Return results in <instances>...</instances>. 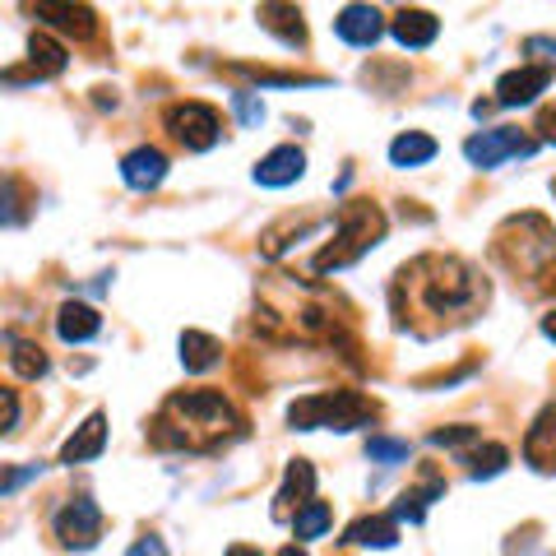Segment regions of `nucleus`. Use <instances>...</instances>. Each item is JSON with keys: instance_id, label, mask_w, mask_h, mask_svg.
I'll use <instances>...</instances> for the list:
<instances>
[{"instance_id": "obj_36", "label": "nucleus", "mask_w": 556, "mask_h": 556, "mask_svg": "<svg viewBox=\"0 0 556 556\" xmlns=\"http://www.w3.org/2000/svg\"><path fill=\"white\" fill-rule=\"evenodd\" d=\"M223 556H260V547H247V543H232L228 552H223Z\"/></svg>"}, {"instance_id": "obj_6", "label": "nucleus", "mask_w": 556, "mask_h": 556, "mask_svg": "<svg viewBox=\"0 0 556 556\" xmlns=\"http://www.w3.org/2000/svg\"><path fill=\"white\" fill-rule=\"evenodd\" d=\"M163 121L190 153H208L223 139V116L208 102H172Z\"/></svg>"}, {"instance_id": "obj_14", "label": "nucleus", "mask_w": 556, "mask_h": 556, "mask_svg": "<svg viewBox=\"0 0 556 556\" xmlns=\"http://www.w3.org/2000/svg\"><path fill=\"white\" fill-rule=\"evenodd\" d=\"M102 450H108V413H89L84 417V427L70 437L65 445H61V464H89V459H98Z\"/></svg>"}, {"instance_id": "obj_17", "label": "nucleus", "mask_w": 556, "mask_h": 556, "mask_svg": "<svg viewBox=\"0 0 556 556\" xmlns=\"http://www.w3.org/2000/svg\"><path fill=\"white\" fill-rule=\"evenodd\" d=\"M445 496V478H437V473H427L417 486H408V492H399V501H394V519H408V525H422L427 519V510H431V501H441Z\"/></svg>"}, {"instance_id": "obj_1", "label": "nucleus", "mask_w": 556, "mask_h": 556, "mask_svg": "<svg viewBox=\"0 0 556 556\" xmlns=\"http://www.w3.org/2000/svg\"><path fill=\"white\" fill-rule=\"evenodd\" d=\"M390 302L399 329L431 339L478 316L486 306V278L459 255H417L394 274Z\"/></svg>"}, {"instance_id": "obj_5", "label": "nucleus", "mask_w": 556, "mask_h": 556, "mask_svg": "<svg viewBox=\"0 0 556 556\" xmlns=\"http://www.w3.org/2000/svg\"><path fill=\"white\" fill-rule=\"evenodd\" d=\"M376 422V404L357 390H320V394H306V399H292L288 408V427L292 431H320V427H334V431H357Z\"/></svg>"}, {"instance_id": "obj_18", "label": "nucleus", "mask_w": 556, "mask_h": 556, "mask_svg": "<svg viewBox=\"0 0 556 556\" xmlns=\"http://www.w3.org/2000/svg\"><path fill=\"white\" fill-rule=\"evenodd\" d=\"M56 334H61L65 343H89V339L102 334V316H98L89 302H65V306L56 311Z\"/></svg>"}, {"instance_id": "obj_11", "label": "nucleus", "mask_w": 556, "mask_h": 556, "mask_svg": "<svg viewBox=\"0 0 556 556\" xmlns=\"http://www.w3.org/2000/svg\"><path fill=\"white\" fill-rule=\"evenodd\" d=\"M547 84H552V70L519 65V70H510V75L496 79V108H525V102H533Z\"/></svg>"}, {"instance_id": "obj_23", "label": "nucleus", "mask_w": 556, "mask_h": 556, "mask_svg": "<svg viewBox=\"0 0 556 556\" xmlns=\"http://www.w3.org/2000/svg\"><path fill=\"white\" fill-rule=\"evenodd\" d=\"M437 159V139L431 135H422V130H404L390 144V163L394 167H422V163H431Z\"/></svg>"}, {"instance_id": "obj_20", "label": "nucleus", "mask_w": 556, "mask_h": 556, "mask_svg": "<svg viewBox=\"0 0 556 556\" xmlns=\"http://www.w3.org/2000/svg\"><path fill=\"white\" fill-rule=\"evenodd\" d=\"M33 14L61 33H75V38H93L98 33V14L89 5H33Z\"/></svg>"}, {"instance_id": "obj_9", "label": "nucleus", "mask_w": 556, "mask_h": 556, "mask_svg": "<svg viewBox=\"0 0 556 556\" xmlns=\"http://www.w3.org/2000/svg\"><path fill=\"white\" fill-rule=\"evenodd\" d=\"M302 172H306V153L298 144H278V149H269L265 159L255 163V186L283 190L292 181H302Z\"/></svg>"}, {"instance_id": "obj_35", "label": "nucleus", "mask_w": 556, "mask_h": 556, "mask_svg": "<svg viewBox=\"0 0 556 556\" xmlns=\"http://www.w3.org/2000/svg\"><path fill=\"white\" fill-rule=\"evenodd\" d=\"M14 427H20V394L5 390V431H14Z\"/></svg>"}, {"instance_id": "obj_25", "label": "nucleus", "mask_w": 556, "mask_h": 556, "mask_svg": "<svg viewBox=\"0 0 556 556\" xmlns=\"http://www.w3.org/2000/svg\"><path fill=\"white\" fill-rule=\"evenodd\" d=\"M28 61H33V70H38V79L42 75H61L65 70V47L51 38V33H33L28 38Z\"/></svg>"}, {"instance_id": "obj_28", "label": "nucleus", "mask_w": 556, "mask_h": 556, "mask_svg": "<svg viewBox=\"0 0 556 556\" xmlns=\"http://www.w3.org/2000/svg\"><path fill=\"white\" fill-rule=\"evenodd\" d=\"M413 455L408 441H394V437H371L367 441V459L371 464H404Z\"/></svg>"}, {"instance_id": "obj_3", "label": "nucleus", "mask_w": 556, "mask_h": 556, "mask_svg": "<svg viewBox=\"0 0 556 556\" xmlns=\"http://www.w3.org/2000/svg\"><path fill=\"white\" fill-rule=\"evenodd\" d=\"M496 260L519 278L547 283L556 274V228L543 214H519L496 228Z\"/></svg>"}, {"instance_id": "obj_30", "label": "nucleus", "mask_w": 556, "mask_h": 556, "mask_svg": "<svg viewBox=\"0 0 556 556\" xmlns=\"http://www.w3.org/2000/svg\"><path fill=\"white\" fill-rule=\"evenodd\" d=\"M232 112H237L241 126H260V121H265V102L255 93H232Z\"/></svg>"}, {"instance_id": "obj_16", "label": "nucleus", "mask_w": 556, "mask_h": 556, "mask_svg": "<svg viewBox=\"0 0 556 556\" xmlns=\"http://www.w3.org/2000/svg\"><path fill=\"white\" fill-rule=\"evenodd\" d=\"M525 459L533 468H543V473H552V468H556V404H547L543 413H538V422L529 427Z\"/></svg>"}, {"instance_id": "obj_19", "label": "nucleus", "mask_w": 556, "mask_h": 556, "mask_svg": "<svg viewBox=\"0 0 556 556\" xmlns=\"http://www.w3.org/2000/svg\"><path fill=\"white\" fill-rule=\"evenodd\" d=\"M260 24H265L269 33L283 47H306V24H302V10L298 5H260Z\"/></svg>"}, {"instance_id": "obj_34", "label": "nucleus", "mask_w": 556, "mask_h": 556, "mask_svg": "<svg viewBox=\"0 0 556 556\" xmlns=\"http://www.w3.org/2000/svg\"><path fill=\"white\" fill-rule=\"evenodd\" d=\"M538 139H543V144H556V108H543L538 112Z\"/></svg>"}, {"instance_id": "obj_8", "label": "nucleus", "mask_w": 556, "mask_h": 556, "mask_svg": "<svg viewBox=\"0 0 556 556\" xmlns=\"http://www.w3.org/2000/svg\"><path fill=\"white\" fill-rule=\"evenodd\" d=\"M51 529H56V538L65 547L75 552H89L98 538H102V510L93 496H70L65 506L56 510V519H51Z\"/></svg>"}, {"instance_id": "obj_33", "label": "nucleus", "mask_w": 556, "mask_h": 556, "mask_svg": "<svg viewBox=\"0 0 556 556\" xmlns=\"http://www.w3.org/2000/svg\"><path fill=\"white\" fill-rule=\"evenodd\" d=\"M126 556H172V552H167V543H163L159 533H144V538H139V543H135Z\"/></svg>"}, {"instance_id": "obj_29", "label": "nucleus", "mask_w": 556, "mask_h": 556, "mask_svg": "<svg viewBox=\"0 0 556 556\" xmlns=\"http://www.w3.org/2000/svg\"><path fill=\"white\" fill-rule=\"evenodd\" d=\"M431 445H441V450L478 445V427H437V431H431Z\"/></svg>"}, {"instance_id": "obj_7", "label": "nucleus", "mask_w": 556, "mask_h": 556, "mask_svg": "<svg viewBox=\"0 0 556 556\" xmlns=\"http://www.w3.org/2000/svg\"><path fill=\"white\" fill-rule=\"evenodd\" d=\"M538 153V139H529L525 130H510V126H496V130H482V135H468L464 139V159L473 167H501L506 159H529Z\"/></svg>"}, {"instance_id": "obj_15", "label": "nucleus", "mask_w": 556, "mask_h": 556, "mask_svg": "<svg viewBox=\"0 0 556 556\" xmlns=\"http://www.w3.org/2000/svg\"><path fill=\"white\" fill-rule=\"evenodd\" d=\"M390 33H394V42H399V47L422 51V47L437 42L441 20H437L431 10H399V14H394V24H390Z\"/></svg>"}, {"instance_id": "obj_32", "label": "nucleus", "mask_w": 556, "mask_h": 556, "mask_svg": "<svg viewBox=\"0 0 556 556\" xmlns=\"http://www.w3.org/2000/svg\"><path fill=\"white\" fill-rule=\"evenodd\" d=\"M38 473H42V464H24V468H10V473L0 478V492H5V496H14V492H20V486L28 482V478H38Z\"/></svg>"}, {"instance_id": "obj_27", "label": "nucleus", "mask_w": 556, "mask_h": 556, "mask_svg": "<svg viewBox=\"0 0 556 556\" xmlns=\"http://www.w3.org/2000/svg\"><path fill=\"white\" fill-rule=\"evenodd\" d=\"M464 464H468V478H496L501 468L510 464V450L506 445H478L473 455H464Z\"/></svg>"}, {"instance_id": "obj_26", "label": "nucleus", "mask_w": 556, "mask_h": 556, "mask_svg": "<svg viewBox=\"0 0 556 556\" xmlns=\"http://www.w3.org/2000/svg\"><path fill=\"white\" fill-rule=\"evenodd\" d=\"M329 525H334L329 506L325 501H311V506H302L298 515H292V538H298V543H311V538H325Z\"/></svg>"}, {"instance_id": "obj_37", "label": "nucleus", "mask_w": 556, "mask_h": 556, "mask_svg": "<svg viewBox=\"0 0 556 556\" xmlns=\"http://www.w3.org/2000/svg\"><path fill=\"white\" fill-rule=\"evenodd\" d=\"M543 334L556 343V311H547V316H543Z\"/></svg>"}, {"instance_id": "obj_13", "label": "nucleus", "mask_w": 556, "mask_h": 556, "mask_svg": "<svg viewBox=\"0 0 556 556\" xmlns=\"http://www.w3.org/2000/svg\"><path fill=\"white\" fill-rule=\"evenodd\" d=\"M163 177H167V153L163 149H130L126 159H121V181H126L130 190H159L163 186Z\"/></svg>"}, {"instance_id": "obj_21", "label": "nucleus", "mask_w": 556, "mask_h": 556, "mask_svg": "<svg viewBox=\"0 0 556 556\" xmlns=\"http://www.w3.org/2000/svg\"><path fill=\"white\" fill-rule=\"evenodd\" d=\"M223 362V343L214 334H204V329H186L181 334V367L186 371H214Z\"/></svg>"}, {"instance_id": "obj_2", "label": "nucleus", "mask_w": 556, "mask_h": 556, "mask_svg": "<svg viewBox=\"0 0 556 556\" xmlns=\"http://www.w3.org/2000/svg\"><path fill=\"white\" fill-rule=\"evenodd\" d=\"M247 437L241 413L218 390H177L153 413L149 441L159 450H186V455H214V450Z\"/></svg>"}, {"instance_id": "obj_24", "label": "nucleus", "mask_w": 556, "mask_h": 556, "mask_svg": "<svg viewBox=\"0 0 556 556\" xmlns=\"http://www.w3.org/2000/svg\"><path fill=\"white\" fill-rule=\"evenodd\" d=\"M5 348H10V371L14 376H24V380L47 376V353L38 343H28V339L14 334V329H5Z\"/></svg>"}, {"instance_id": "obj_4", "label": "nucleus", "mask_w": 556, "mask_h": 556, "mask_svg": "<svg viewBox=\"0 0 556 556\" xmlns=\"http://www.w3.org/2000/svg\"><path fill=\"white\" fill-rule=\"evenodd\" d=\"M334 241L311 260V269L316 274H334V269H348V265H357L362 255H367L371 247H380V237H386V214H380V204L371 200H348L339 204V214H334Z\"/></svg>"}, {"instance_id": "obj_12", "label": "nucleus", "mask_w": 556, "mask_h": 556, "mask_svg": "<svg viewBox=\"0 0 556 556\" xmlns=\"http://www.w3.org/2000/svg\"><path fill=\"white\" fill-rule=\"evenodd\" d=\"M316 492V468H311L306 459H292L288 464V473H283V486H278V496H274V519H288L292 525V506H311V496Z\"/></svg>"}, {"instance_id": "obj_10", "label": "nucleus", "mask_w": 556, "mask_h": 556, "mask_svg": "<svg viewBox=\"0 0 556 556\" xmlns=\"http://www.w3.org/2000/svg\"><path fill=\"white\" fill-rule=\"evenodd\" d=\"M334 33L348 47H376L380 33H386V14L376 5H343L334 14Z\"/></svg>"}, {"instance_id": "obj_22", "label": "nucleus", "mask_w": 556, "mask_h": 556, "mask_svg": "<svg viewBox=\"0 0 556 556\" xmlns=\"http://www.w3.org/2000/svg\"><path fill=\"white\" fill-rule=\"evenodd\" d=\"M343 543H353V547H394L399 543V519L394 515H367V519H357V525H348Z\"/></svg>"}, {"instance_id": "obj_31", "label": "nucleus", "mask_w": 556, "mask_h": 556, "mask_svg": "<svg viewBox=\"0 0 556 556\" xmlns=\"http://www.w3.org/2000/svg\"><path fill=\"white\" fill-rule=\"evenodd\" d=\"M525 51H529V56H538L533 65H543V70H552V75H556V42L552 38H529Z\"/></svg>"}, {"instance_id": "obj_38", "label": "nucleus", "mask_w": 556, "mask_h": 556, "mask_svg": "<svg viewBox=\"0 0 556 556\" xmlns=\"http://www.w3.org/2000/svg\"><path fill=\"white\" fill-rule=\"evenodd\" d=\"M278 556H306V552H302L298 543H288V547H283V552H278Z\"/></svg>"}]
</instances>
